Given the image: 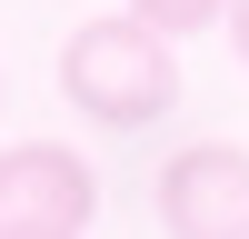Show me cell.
<instances>
[{"label": "cell", "instance_id": "6da1fadb", "mask_svg": "<svg viewBox=\"0 0 249 239\" xmlns=\"http://www.w3.org/2000/svg\"><path fill=\"white\" fill-rule=\"evenodd\" d=\"M60 100L100 130H160L179 110V60L150 20L110 10V20H80L70 50H60Z\"/></svg>", "mask_w": 249, "mask_h": 239}, {"label": "cell", "instance_id": "7a4b0ae2", "mask_svg": "<svg viewBox=\"0 0 249 239\" xmlns=\"http://www.w3.org/2000/svg\"><path fill=\"white\" fill-rule=\"evenodd\" d=\"M150 209L170 239H249V150L239 139H179L160 159Z\"/></svg>", "mask_w": 249, "mask_h": 239}, {"label": "cell", "instance_id": "3957f363", "mask_svg": "<svg viewBox=\"0 0 249 239\" xmlns=\"http://www.w3.org/2000/svg\"><path fill=\"white\" fill-rule=\"evenodd\" d=\"M100 209V179L60 139H20L0 150V239H80Z\"/></svg>", "mask_w": 249, "mask_h": 239}, {"label": "cell", "instance_id": "277c9868", "mask_svg": "<svg viewBox=\"0 0 249 239\" xmlns=\"http://www.w3.org/2000/svg\"><path fill=\"white\" fill-rule=\"evenodd\" d=\"M230 0H130V20H150L160 40H190V30H219Z\"/></svg>", "mask_w": 249, "mask_h": 239}, {"label": "cell", "instance_id": "5b68a950", "mask_svg": "<svg viewBox=\"0 0 249 239\" xmlns=\"http://www.w3.org/2000/svg\"><path fill=\"white\" fill-rule=\"evenodd\" d=\"M230 40H239V60H249V0H230Z\"/></svg>", "mask_w": 249, "mask_h": 239}]
</instances>
